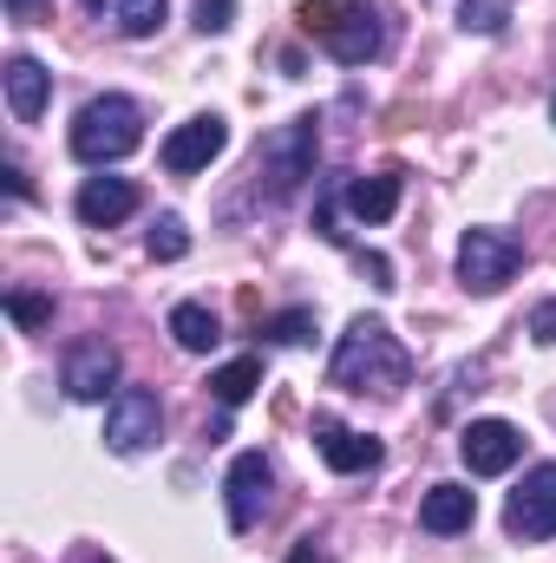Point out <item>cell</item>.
<instances>
[{
    "mask_svg": "<svg viewBox=\"0 0 556 563\" xmlns=\"http://www.w3.org/2000/svg\"><path fill=\"white\" fill-rule=\"evenodd\" d=\"M407 374H413V361H407L400 334L380 314H354L347 334H341V347H334V361H327V380L347 387V394H367V387L374 394H400Z\"/></svg>",
    "mask_w": 556,
    "mask_h": 563,
    "instance_id": "1",
    "label": "cell"
},
{
    "mask_svg": "<svg viewBox=\"0 0 556 563\" xmlns=\"http://www.w3.org/2000/svg\"><path fill=\"white\" fill-rule=\"evenodd\" d=\"M294 20H301V33L321 40L341 66H367V59H380V46H387L380 13H374L367 0H301Z\"/></svg>",
    "mask_w": 556,
    "mask_h": 563,
    "instance_id": "2",
    "label": "cell"
},
{
    "mask_svg": "<svg viewBox=\"0 0 556 563\" xmlns=\"http://www.w3.org/2000/svg\"><path fill=\"white\" fill-rule=\"evenodd\" d=\"M138 144H144L138 99H125V92H99L92 106H79V119H73V157H79V164L105 170V164L132 157Z\"/></svg>",
    "mask_w": 556,
    "mask_h": 563,
    "instance_id": "3",
    "label": "cell"
},
{
    "mask_svg": "<svg viewBox=\"0 0 556 563\" xmlns=\"http://www.w3.org/2000/svg\"><path fill=\"white\" fill-rule=\"evenodd\" d=\"M314 151H321V119H314V112L276 125L269 139L256 144V190H263L269 203H288V197L314 177Z\"/></svg>",
    "mask_w": 556,
    "mask_h": 563,
    "instance_id": "4",
    "label": "cell"
},
{
    "mask_svg": "<svg viewBox=\"0 0 556 563\" xmlns=\"http://www.w3.org/2000/svg\"><path fill=\"white\" fill-rule=\"evenodd\" d=\"M518 269H524V243L518 236H504V230H465V243H458V282L471 295H498Z\"/></svg>",
    "mask_w": 556,
    "mask_h": 563,
    "instance_id": "5",
    "label": "cell"
},
{
    "mask_svg": "<svg viewBox=\"0 0 556 563\" xmlns=\"http://www.w3.org/2000/svg\"><path fill=\"white\" fill-rule=\"evenodd\" d=\"M504 531L511 538H524V544H544L556 538V465H531L524 472V485L511 492V505H504Z\"/></svg>",
    "mask_w": 556,
    "mask_h": 563,
    "instance_id": "6",
    "label": "cell"
},
{
    "mask_svg": "<svg viewBox=\"0 0 556 563\" xmlns=\"http://www.w3.org/2000/svg\"><path fill=\"white\" fill-rule=\"evenodd\" d=\"M157 432H164L157 394H151V387H119L112 407H105V445H112L119 459H132V452H144Z\"/></svg>",
    "mask_w": 556,
    "mask_h": 563,
    "instance_id": "7",
    "label": "cell"
},
{
    "mask_svg": "<svg viewBox=\"0 0 556 563\" xmlns=\"http://www.w3.org/2000/svg\"><path fill=\"white\" fill-rule=\"evenodd\" d=\"M269 492H276V472L263 452H236L230 459V478H223V505H230V531H256L263 511H269Z\"/></svg>",
    "mask_w": 556,
    "mask_h": 563,
    "instance_id": "8",
    "label": "cell"
},
{
    "mask_svg": "<svg viewBox=\"0 0 556 563\" xmlns=\"http://www.w3.org/2000/svg\"><path fill=\"white\" fill-rule=\"evenodd\" d=\"M223 151H230V125H223L216 112H197V119H184V125L164 139V170H170V177H197V170H210Z\"/></svg>",
    "mask_w": 556,
    "mask_h": 563,
    "instance_id": "9",
    "label": "cell"
},
{
    "mask_svg": "<svg viewBox=\"0 0 556 563\" xmlns=\"http://www.w3.org/2000/svg\"><path fill=\"white\" fill-rule=\"evenodd\" d=\"M458 452H465L471 478H498V472H511V465H518L524 432H518L511 420H471L465 432H458Z\"/></svg>",
    "mask_w": 556,
    "mask_h": 563,
    "instance_id": "10",
    "label": "cell"
},
{
    "mask_svg": "<svg viewBox=\"0 0 556 563\" xmlns=\"http://www.w3.org/2000/svg\"><path fill=\"white\" fill-rule=\"evenodd\" d=\"M59 387L73 394V400H105V394H119V347L112 341H79L73 354H66V374H59Z\"/></svg>",
    "mask_w": 556,
    "mask_h": 563,
    "instance_id": "11",
    "label": "cell"
},
{
    "mask_svg": "<svg viewBox=\"0 0 556 563\" xmlns=\"http://www.w3.org/2000/svg\"><path fill=\"white\" fill-rule=\"evenodd\" d=\"M314 445H321V459H327L341 478H354V472H374V465L387 459V445H380L374 432H354V426H341L334 413H314Z\"/></svg>",
    "mask_w": 556,
    "mask_h": 563,
    "instance_id": "12",
    "label": "cell"
},
{
    "mask_svg": "<svg viewBox=\"0 0 556 563\" xmlns=\"http://www.w3.org/2000/svg\"><path fill=\"white\" fill-rule=\"evenodd\" d=\"M73 210H79V223L112 230V223H125V217L138 210V190H132L125 177H86L79 197H73Z\"/></svg>",
    "mask_w": 556,
    "mask_h": 563,
    "instance_id": "13",
    "label": "cell"
},
{
    "mask_svg": "<svg viewBox=\"0 0 556 563\" xmlns=\"http://www.w3.org/2000/svg\"><path fill=\"white\" fill-rule=\"evenodd\" d=\"M46 99H53V73H46L40 59L13 53V59H7V112H13L20 125H33V119L46 112Z\"/></svg>",
    "mask_w": 556,
    "mask_h": 563,
    "instance_id": "14",
    "label": "cell"
},
{
    "mask_svg": "<svg viewBox=\"0 0 556 563\" xmlns=\"http://www.w3.org/2000/svg\"><path fill=\"white\" fill-rule=\"evenodd\" d=\"M471 518H478V498H471L465 485H432V492L419 498V525H425L432 538H458V531H471Z\"/></svg>",
    "mask_w": 556,
    "mask_h": 563,
    "instance_id": "15",
    "label": "cell"
},
{
    "mask_svg": "<svg viewBox=\"0 0 556 563\" xmlns=\"http://www.w3.org/2000/svg\"><path fill=\"white\" fill-rule=\"evenodd\" d=\"M341 197H347V210H354L360 223H387V217L400 210V170H374V177H347V184H341Z\"/></svg>",
    "mask_w": 556,
    "mask_h": 563,
    "instance_id": "16",
    "label": "cell"
},
{
    "mask_svg": "<svg viewBox=\"0 0 556 563\" xmlns=\"http://www.w3.org/2000/svg\"><path fill=\"white\" fill-rule=\"evenodd\" d=\"M170 341H177L184 354H210V347L223 341V328H216V314H210L203 301H177V308H170Z\"/></svg>",
    "mask_w": 556,
    "mask_h": 563,
    "instance_id": "17",
    "label": "cell"
},
{
    "mask_svg": "<svg viewBox=\"0 0 556 563\" xmlns=\"http://www.w3.org/2000/svg\"><path fill=\"white\" fill-rule=\"evenodd\" d=\"M256 387H263V361H256V354H243V361H230V367L210 374V394H216V407H230V413H236Z\"/></svg>",
    "mask_w": 556,
    "mask_h": 563,
    "instance_id": "18",
    "label": "cell"
},
{
    "mask_svg": "<svg viewBox=\"0 0 556 563\" xmlns=\"http://www.w3.org/2000/svg\"><path fill=\"white\" fill-rule=\"evenodd\" d=\"M112 20H119V33H125V40H151V33L170 20V0H119V7H112Z\"/></svg>",
    "mask_w": 556,
    "mask_h": 563,
    "instance_id": "19",
    "label": "cell"
},
{
    "mask_svg": "<svg viewBox=\"0 0 556 563\" xmlns=\"http://www.w3.org/2000/svg\"><path fill=\"white\" fill-rule=\"evenodd\" d=\"M458 26L465 33H504L511 26V0H458Z\"/></svg>",
    "mask_w": 556,
    "mask_h": 563,
    "instance_id": "20",
    "label": "cell"
},
{
    "mask_svg": "<svg viewBox=\"0 0 556 563\" xmlns=\"http://www.w3.org/2000/svg\"><path fill=\"white\" fill-rule=\"evenodd\" d=\"M263 334H269L276 347H301V341L314 334V308H281V314L263 321Z\"/></svg>",
    "mask_w": 556,
    "mask_h": 563,
    "instance_id": "21",
    "label": "cell"
},
{
    "mask_svg": "<svg viewBox=\"0 0 556 563\" xmlns=\"http://www.w3.org/2000/svg\"><path fill=\"white\" fill-rule=\"evenodd\" d=\"M144 243H151V256H157V263H177V256L190 250V236H184V217H157Z\"/></svg>",
    "mask_w": 556,
    "mask_h": 563,
    "instance_id": "22",
    "label": "cell"
},
{
    "mask_svg": "<svg viewBox=\"0 0 556 563\" xmlns=\"http://www.w3.org/2000/svg\"><path fill=\"white\" fill-rule=\"evenodd\" d=\"M7 314H13L20 328H46V321H53V295H26V288H13V295H7Z\"/></svg>",
    "mask_w": 556,
    "mask_h": 563,
    "instance_id": "23",
    "label": "cell"
},
{
    "mask_svg": "<svg viewBox=\"0 0 556 563\" xmlns=\"http://www.w3.org/2000/svg\"><path fill=\"white\" fill-rule=\"evenodd\" d=\"M236 13V0H197V33H223Z\"/></svg>",
    "mask_w": 556,
    "mask_h": 563,
    "instance_id": "24",
    "label": "cell"
},
{
    "mask_svg": "<svg viewBox=\"0 0 556 563\" xmlns=\"http://www.w3.org/2000/svg\"><path fill=\"white\" fill-rule=\"evenodd\" d=\"M531 341H537V347H556V295L531 308Z\"/></svg>",
    "mask_w": 556,
    "mask_h": 563,
    "instance_id": "25",
    "label": "cell"
},
{
    "mask_svg": "<svg viewBox=\"0 0 556 563\" xmlns=\"http://www.w3.org/2000/svg\"><path fill=\"white\" fill-rule=\"evenodd\" d=\"M354 263H360V269H367V276H374V288H393V263H387V256H380V250H360V256H354Z\"/></svg>",
    "mask_w": 556,
    "mask_h": 563,
    "instance_id": "26",
    "label": "cell"
},
{
    "mask_svg": "<svg viewBox=\"0 0 556 563\" xmlns=\"http://www.w3.org/2000/svg\"><path fill=\"white\" fill-rule=\"evenodd\" d=\"M288 563H327V551H321V544H314V538H301V544H294V551H288Z\"/></svg>",
    "mask_w": 556,
    "mask_h": 563,
    "instance_id": "27",
    "label": "cell"
},
{
    "mask_svg": "<svg viewBox=\"0 0 556 563\" xmlns=\"http://www.w3.org/2000/svg\"><path fill=\"white\" fill-rule=\"evenodd\" d=\"M7 197H13V203H20V197H26V170H20V164H13V157H7Z\"/></svg>",
    "mask_w": 556,
    "mask_h": 563,
    "instance_id": "28",
    "label": "cell"
},
{
    "mask_svg": "<svg viewBox=\"0 0 556 563\" xmlns=\"http://www.w3.org/2000/svg\"><path fill=\"white\" fill-rule=\"evenodd\" d=\"M40 7H46V0H7V13H13V20H33Z\"/></svg>",
    "mask_w": 556,
    "mask_h": 563,
    "instance_id": "29",
    "label": "cell"
},
{
    "mask_svg": "<svg viewBox=\"0 0 556 563\" xmlns=\"http://www.w3.org/2000/svg\"><path fill=\"white\" fill-rule=\"evenodd\" d=\"M73 563H112L105 551H73Z\"/></svg>",
    "mask_w": 556,
    "mask_h": 563,
    "instance_id": "30",
    "label": "cell"
},
{
    "mask_svg": "<svg viewBox=\"0 0 556 563\" xmlns=\"http://www.w3.org/2000/svg\"><path fill=\"white\" fill-rule=\"evenodd\" d=\"M112 7H119V0H86V13H112Z\"/></svg>",
    "mask_w": 556,
    "mask_h": 563,
    "instance_id": "31",
    "label": "cell"
},
{
    "mask_svg": "<svg viewBox=\"0 0 556 563\" xmlns=\"http://www.w3.org/2000/svg\"><path fill=\"white\" fill-rule=\"evenodd\" d=\"M551 125H556V92H551Z\"/></svg>",
    "mask_w": 556,
    "mask_h": 563,
    "instance_id": "32",
    "label": "cell"
}]
</instances>
